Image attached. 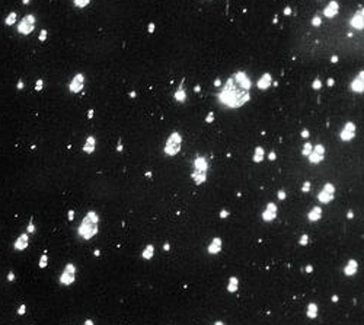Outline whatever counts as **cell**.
<instances>
[{
	"label": "cell",
	"instance_id": "3957f363",
	"mask_svg": "<svg viewBox=\"0 0 364 325\" xmlns=\"http://www.w3.org/2000/svg\"><path fill=\"white\" fill-rule=\"evenodd\" d=\"M181 145H182V137L179 133H172L169 136V139L166 140V145H165V153L168 156H175L178 155V152L181 150Z\"/></svg>",
	"mask_w": 364,
	"mask_h": 325
},
{
	"label": "cell",
	"instance_id": "836d02e7",
	"mask_svg": "<svg viewBox=\"0 0 364 325\" xmlns=\"http://www.w3.org/2000/svg\"><path fill=\"white\" fill-rule=\"evenodd\" d=\"M213 121H214V112L211 111V112H208V115L205 117V123L210 124V123H213Z\"/></svg>",
	"mask_w": 364,
	"mask_h": 325
},
{
	"label": "cell",
	"instance_id": "74e56055",
	"mask_svg": "<svg viewBox=\"0 0 364 325\" xmlns=\"http://www.w3.org/2000/svg\"><path fill=\"white\" fill-rule=\"evenodd\" d=\"M227 216H229V211L227 210H221L220 211V219H226Z\"/></svg>",
	"mask_w": 364,
	"mask_h": 325
},
{
	"label": "cell",
	"instance_id": "d590c367",
	"mask_svg": "<svg viewBox=\"0 0 364 325\" xmlns=\"http://www.w3.org/2000/svg\"><path fill=\"white\" fill-rule=\"evenodd\" d=\"M277 196H278V200H286V191L284 190H280L277 193Z\"/></svg>",
	"mask_w": 364,
	"mask_h": 325
},
{
	"label": "cell",
	"instance_id": "e0dca14e",
	"mask_svg": "<svg viewBox=\"0 0 364 325\" xmlns=\"http://www.w3.org/2000/svg\"><path fill=\"white\" fill-rule=\"evenodd\" d=\"M28 242H29V235H28V233H22V235L16 239V242H15V250L24 251L25 248L28 247Z\"/></svg>",
	"mask_w": 364,
	"mask_h": 325
},
{
	"label": "cell",
	"instance_id": "5bb4252c",
	"mask_svg": "<svg viewBox=\"0 0 364 325\" xmlns=\"http://www.w3.org/2000/svg\"><path fill=\"white\" fill-rule=\"evenodd\" d=\"M271 83H272V77H271V75H269V73H264V75L259 77V80L256 82V86H258V89L265 91V89H268V88L271 86Z\"/></svg>",
	"mask_w": 364,
	"mask_h": 325
},
{
	"label": "cell",
	"instance_id": "816d5d0a",
	"mask_svg": "<svg viewBox=\"0 0 364 325\" xmlns=\"http://www.w3.org/2000/svg\"><path fill=\"white\" fill-rule=\"evenodd\" d=\"M163 250H165V251H169V250H170L169 242H165V244H163Z\"/></svg>",
	"mask_w": 364,
	"mask_h": 325
},
{
	"label": "cell",
	"instance_id": "7bdbcfd3",
	"mask_svg": "<svg viewBox=\"0 0 364 325\" xmlns=\"http://www.w3.org/2000/svg\"><path fill=\"white\" fill-rule=\"evenodd\" d=\"M25 309H26V306H25V305H22V306H21L19 309H18V313H19V315H24V313H25Z\"/></svg>",
	"mask_w": 364,
	"mask_h": 325
},
{
	"label": "cell",
	"instance_id": "44dd1931",
	"mask_svg": "<svg viewBox=\"0 0 364 325\" xmlns=\"http://www.w3.org/2000/svg\"><path fill=\"white\" fill-rule=\"evenodd\" d=\"M173 98H175V101H178V102H185V101H187V93H185V91H184V80L181 82L178 91L173 93Z\"/></svg>",
	"mask_w": 364,
	"mask_h": 325
},
{
	"label": "cell",
	"instance_id": "8992f818",
	"mask_svg": "<svg viewBox=\"0 0 364 325\" xmlns=\"http://www.w3.org/2000/svg\"><path fill=\"white\" fill-rule=\"evenodd\" d=\"M34 28H35V18L32 15H26L21 21V24L18 25V31L24 35H28L34 31Z\"/></svg>",
	"mask_w": 364,
	"mask_h": 325
},
{
	"label": "cell",
	"instance_id": "11a10c76",
	"mask_svg": "<svg viewBox=\"0 0 364 325\" xmlns=\"http://www.w3.org/2000/svg\"><path fill=\"white\" fill-rule=\"evenodd\" d=\"M347 217H348V219H353V217H354V213H353V211H348V213H347Z\"/></svg>",
	"mask_w": 364,
	"mask_h": 325
},
{
	"label": "cell",
	"instance_id": "bcb514c9",
	"mask_svg": "<svg viewBox=\"0 0 364 325\" xmlns=\"http://www.w3.org/2000/svg\"><path fill=\"white\" fill-rule=\"evenodd\" d=\"M73 219H74V211H73V210H69V220L72 222Z\"/></svg>",
	"mask_w": 364,
	"mask_h": 325
},
{
	"label": "cell",
	"instance_id": "db71d44e",
	"mask_svg": "<svg viewBox=\"0 0 364 325\" xmlns=\"http://www.w3.org/2000/svg\"><path fill=\"white\" fill-rule=\"evenodd\" d=\"M284 15H291V9H290V7H286V9H284Z\"/></svg>",
	"mask_w": 364,
	"mask_h": 325
},
{
	"label": "cell",
	"instance_id": "ba28073f",
	"mask_svg": "<svg viewBox=\"0 0 364 325\" xmlns=\"http://www.w3.org/2000/svg\"><path fill=\"white\" fill-rule=\"evenodd\" d=\"M340 137L342 142H351L354 137H355V124L354 123H347L344 125V128L341 130Z\"/></svg>",
	"mask_w": 364,
	"mask_h": 325
},
{
	"label": "cell",
	"instance_id": "ee69618b",
	"mask_svg": "<svg viewBox=\"0 0 364 325\" xmlns=\"http://www.w3.org/2000/svg\"><path fill=\"white\" fill-rule=\"evenodd\" d=\"M334 83H335V82H334V79H332V77H329V79H328V82H326V85H328L329 88H331V86H334Z\"/></svg>",
	"mask_w": 364,
	"mask_h": 325
},
{
	"label": "cell",
	"instance_id": "52a82bcc",
	"mask_svg": "<svg viewBox=\"0 0 364 325\" xmlns=\"http://www.w3.org/2000/svg\"><path fill=\"white\" fill-rule=\"evenodd\" d=\"M307 157H309V162L310 163L317 165L319 162H322L325 159V146L323 145H316V146H313V149H312L310 155Z\"/></svg>",
	"mask_w": 364,
	"mask_h": 325
},
{
	"label": "cell",
	"instance_id": "680465c9",
	"mask_svg": "<svg viewBox=\"0 0 364 325\" xmlns=\"http://www.w3.org/2000/svg\"><path fill=\"white\" fill-rule=\"evenodd\" d=\"M194 91H195V92H201V86H200V85L194 86Z\"/></svg>",
	"mask_w": 364,
	"mask_h": 325
},
{
	"label": "cell",
	"instance_id": "f546056e",
	"mask_svg": "<svg viewBox=\"0 0 364 325\" xmlns=\"http://www.w3.org/2000/svg\"><path fill=\"white\" fill-rule=\"evenodd\" d=\"M15 21H16V13H10V15L7 16V19H6V24H7V25H13Z\"/></svg>",
	"mask_w": 364,
	"mask_h": 325
},
{
	"label": "cell",
	"instance_id": "f1b7e54d",
	"mask_svg": "<svg viewBox=\"0 0 364 325\" xmlns=\"http://www.w3.org/2000/svg\"><path fill=\"white\" fill-rule=\"evenodd\" d=\"M47 264H48V257L47 255H42L41 260H39V268H45Z\"/></svg>",
	"mask_w": 364,
	"mask_h": 325
},
{
	"label": "cell",
	"instance_id": "6125c7cd",
	"mask_svg": "<svg viewBox=\"0 0 364 325\" xmlns=\"http://www.w3.org/2000/svg\"><path fill=\"white\" fill-rule=\"evenodd\" d=\"M18 88H19V89H22V88H24V83H22V82H19V83H18Z\"/></svg>",
	"mask_w": 364,
	"mask_h": 325
},
{
	"label": "cell",
	"instance_id": "be15d7a7",
	"mask_svg": "<svg viewBox=\"0 0 364 325\" xmlns=\"http://www.w3.org/2000/svg\"><path fill=\"white\" fill-rule=\"evenodd\" d=\"M130 98H136V92H130Z\"/></svg>",
	"mask_w": 364,
	"mask_h": 325
},
{
	"label": "cell",
	"instance_id": "7c38bea8",
	"mask_svg": "<svg viewBox=\"0 0 364 325\" xmlns=\"http://www.w3.org/2000/svg\"><path fill=\"white\" fill-rule=\"evenodd\" d=\"M221 245H223V241H221V238H218V236L213 238L211 244H210V245L207 247V251H208V254H211V255H216V254H218V252L221 251Z\"/></svg>",
	"mask_w": 364,
	"mask_h": 325
},
{
	"label": "cell",
	"instance_id": "cb8c5ba5",
	"mask_svg": "<svg viewBox=\"0 0 364 325\" xmlns=\"http://www.w3.org/2000/svg\"><path fill=\"white\" fill-rule=\"evenodd\" d=\"M306 315H307V318H310V319H315L316 316H317V305L316 303H309L307 305V311H306Z\"/></svg>",
	"mask_w": 364,
	"mask_h": 325
},
{
	"label": "cell",
	"instance_id": "8d00e7d4",
	"mask_svg": "<svg viewBox=\"0 0 364 325\" xmlns=\"http://www.w3.org/2000/svg\"><path fill=\"white\" fill-rule=\"evenodd\" d=\"M34 232H35V225L31 222V223L28 225V232H26V233H34Z\"/></svg>",
	"mask_w": 364,
	"mask_h": 325
},
{
	"label": "cell",
	"instance_id": "d6a6232c",
	"mask_svg": "<svg viewBox=\"0 0 364 325\" xmlns=\"http://www.w3.org/2000/svg\"><path fill=\"white\" fill-rule=\"evenodd\" d=\"M302 191H303V193H309V191H310V181H306V182L303 184Z\"/></svg>",
	"mask_w": 364,
	"mask_h": 325
},
{
	"label": "cell",
	"instance_id": "94428289",
	"mask_svg": "<svg viewBox=\"0 0 364 325\" xmlns=\"http://www.w3.org/2000/svg\"><path fill=\"white\" fill-rule=\"evenodd\" d=\"M331 61H332V63H337V61H338V57H337V55H334V57L331 58Z\"/></svg>",
	"mask_w": 364,
	"mask_h": 325
},
{
	"label": "cell",
	"instance_id": "03108f58",
	"mask_svg": "<svg viewBox=\"0 0 364 325\" xmlns=\"http://www.w3.org/2000/svg\"><path fill=\"white\" fill-rule=\"evenodd\" d=\"M24 3H25V4H28V3H29V0H24Z\"/></svg>",
	"mask_w": 364,
	"mask_h": 325
},
{
	"label": "cell",
	"instance_id": "60d3db41",
	"mask_svg": "<svg viewBox=\"0 0 364 325\" xmlns=\"http://www.w3.org/2000/svg\"><path fill=\"white\" fill-rule=\"evenodd\" d=\"M268 159H269V160H275V159H277V155H275V152H271V153L268 155Z\"/></svg>",
	"mask_w": 364,
	"mask_h": 325
},
{
	"label": "cell",
	"instance_id": "ac0fdd59",
	"mask_svg": "<svg viewBox=\"0 0 364 325\" xmlns=\"http://www.w3.org/2000/svg\"><path fill=\"white\" fill-rule=\"evenodd\" d=\"M358 271V262L355 260H350L344 268V274L345 275H354Z\"/></svg>",
	"mask_w": 364,
	"mask_h": 325
},
{
	"label": "cell",
	"instance_id": "9f6ffc18",
	"mask_svg": "<svg viewBox=\"0 0 364 325\" xmlns=\"http://www.w3.org/2000/svg\"><path fill=\"white\" fill-rule=\"evenodd\" d=\"M220 85H221V80H220V79H216V80H214V86H220Z\"/></svg>",
	"mask_w": 364,
	"mask_h": 325
},
{
	"label": "cell",
	"instance_id": "91938a15",
	"mask_svg": "<svg viewBox=\"0 0 364 325\" xmlns=\"http://www.w3.org/2000/svg\"><path fill=\"white\" fill-rule=\"evenodd\" d=\"M93 255H95V257H99V255H101V251L95 250V251H93Z\"/></svg>",
	"mask_w": 364,
	"mask_h": 325
},
{
	"label": "cell",
	"instance_id": "8fae6325",
	"mask_svg": "<svg viewBox=\"0 0 364 325\" xmlns=\"http://www.w3.org/2000/svg\"><path fill=\"white\" fill-rule=\"evenodd\" d=\"M351 89H353L355 93H363V91H364V72H360V75L351 82Z\"/></svg>",
	"mask_w": 364,
	"mask_h": 325
},
{
	"label": "cell",
	"instance_id": "7402d4cb",
	"mask_svg": "<svg viewBox=\"0 0 364 325\" xmlns=\"http://www.w3.org/2000/svg\"><path fill=\"white\" fill-rule=\"evenodd\" d=\"M192 179H194V182L197 184V185H200V184L205 182V179H207V172L194 171V172H192Z\"/></svg>",
	"mask_w": 364,
	"mask_h": 325
},
{
	"label": "cell",
	"instance_id": "6da1fadb",
	"mask_svg": "<svg viewBox=\"0 0 364 325\" xmlns=\"http://www.w3.org/2000/svg\"><path fill=\"white\" fill-rule=\"evenodd\" d=\"M249 89H251L249 77L245 72L239 70L227 79L223 91L218 93V101L229 108H241L251 99Z\"/></svg>",
	"mask_w": 364,
	"mask_h": 325
},
{
	"label": "cell",
	"instance_id": "4316f807",
	"mask_svg": "<svg viewBox=\"0 0 364 325\" xmlns=\"http://www.w3.org/2000/svg\"><path fill=\"white\" fill-rule=\"evenodd\" d=\"M312 149H313L312 143H310V142H306L304 146H303V150H302V155H303V156H309L310 152H312Z\"/></svg>",
	"mask_w": 364,
	"mask_h": 325
},
{
	"label": "cell",
	"instance_id": "681fc988",
	"mask_svg": "<svg viewBox=\"0 0 364 325\" xmlns=\"http://www.w3.org/2000/svg\"><path fill=\"white\" fill-rule=\"evenodd\" d=\"M88 118H89V120L93 118V109H89V111H88Z\"/></svg>",
	"mask_w": 364,
	"mask_h": 325
},
{
	"label": "cell",
	"instance_id": "f35d334b",
	"mask_svg": "<svg viewBox=\"0 0 364 325\" xmlns=\"http://www.w3.org/2000/svg\"><path fill=\"white\" fill-rule=\"evenodd\" d=\"M47 38V31H41V34H39V41H44Z\"/></svg>",
	"mask_w": 364,
	"mask_h": 325
},
{
	"label": "cell",
	"instance_id": "5b68a950",
	"mask_svg": "<svg viewBox=\"0 0 364 325\" xmlns=\"http://www.w3.org/2000/svg\"><path fill=\"white\" fill-rule=\"evenodd\" d=\"M334 196H335V185H332L331 182H326L323 185V190L317 194V200H319V203L328 204L334 200Z\"/></svg>",
	"mask_w": 364,
	"mask_h": 325
},
{
	"label": "cell",
	"instance_id": "7a4b0ae2",
	"mask_svg": "<svg viewBox=\"0 0 364 325\" xmlns=\"http://www.w3.org/2000/svg\"><path fill=\"white\" fill-rule=\"evenodd\" d=\"M98 222H99V216H98L96 211H93V210L88 211V214L85 216L82 225L79 226V230H77L79 236H82L86 241L92 239L98 233Z\"/></svg>",
	"mask_w": 364,
	"mask_h": 325
},
{
	"label": "cell",
	"instance_id": "d6986e66",
	"mask_svg": "<svg viewBox=\"0 0 364 325\" xmlns=\"http://www.w3.org/2000/svg\"><path fill=\"white\" fill-rule=\"evenodd\" d=\"M95 147H96V140H95V137H93V136H89V137L86 139L85 146H83V152L90 155V153H93V152H95Z\"/></svg>",
	"mask_w": 364,
	"mask_h": 325
},
{
	"label": "cell",
	"instance_id": "1f68e13d",
	"mask_svg": "<svg viewBox=\"0 0 364 325\" xmlns=\"http://www.w3.org/2000/svg\"><path fill=\"white\" fill-rule=\"evenodd\" d=\"M312 88H313V89H316V91L322 88V82H320V80H319L317 77H316V79H315V82L312 83Z\"/></svg>",
	"mask_w": 364,
	"mask_h": 325
},
{
	"label": "cell",
	"instance_id": "4dcf8cb0",
	"mask_svg": "<svg viewBox=\"0 0 364 325\" xmlns=\"http://www.w3.org/2000/svg\"><path fill=\"white\" fill-rule=\"evenodd\" d=\"M89 1H90V0H74V4H76L77 7H85V6L89 4Z\"/></svg>",
	"mask_w": 364,
	"mask_h": 325
},
{
	"label": "cell",
	"instance_id": "277c9868",
	"mask_svg": "<svg viewBox=\"0 0 364 325\" xmlns=\"http://www.w3.org/2000/svg\"><path fill=\"white\" fill-rule=\"evenodd\" d=\"M74 280H76V267H74V264L69 262L60 275V283L64 286H70L74 283Z\"/></svg>",
	"mask_w": 364,
	"mask_h": 325
},
{
	"label": "cell",
	"instance_id": "f5cc1de1",
	"mask_svg": "<svg viewBox=\"0 0 364 325\" xmlns=\"http://www.w3.org/2000/svg\"><path fill=\"white\" fill-rule=\"evenodd\" d=\"M331 300H332V302H334V303H337V302H338V300H340V298H338V296H337V295H334V296H332V298H331Z\"/></svg>",
	"mask_w": 364,
	"mask_h": 325
},
{
	"label": "cell",
	"instance_id": "2e32d148",
	"mask_svg": "<svg viewBox=\"0 0 364 325\" xmlns=\"http://www.w3.org/2000/svg\"><path fill=\"white\" fill-rule=\"evenodd\" d=\"M350 24H351L353 28H355V29H363V26H364L363 25V10L355 12V15L351 18Z\"/></svg>",
	"mask_w": 364,
	"mask_h": 325
},
{
	"label": "cell",
	"instance_id": "ab89813d",
	"mask_svg": "<svg viewBox=\"0 0 364 325\" xmlns=\"http://www.w3.org/2000/svg\"><path fill=\"white\" fill-rule=\"evenodd\" d=\"M147 31H149V34H153V32H154V24H149Z\"/></svg>",
	"mask_w": 364,
	"mask_h": 325
},
{
	"label": "cell",
	"instance_id": "ffe728a7",
	"mask_svg": "<svg viewBox=\"0 0 364 325\" xmlns=\"http://www.w3.org/2000/svg\"><path fill=\"white\" fill-rule=\"evenodd\" d=\"M322 217V209L320 207H313L309 213H307V219H309V222H317L319 219Z\"/></svg>",
	"mask_w": 364,
	"mask_h": 325
},
{
	"label": "cell",
	"instance_id": "30bf717a",
	"mask_svg": "<svg viewBox=\"0 0 364 325\" xmlns=\"http://www.w3.org/2000/svg\"><path fill=\"white\" fill-rule=\"evenodd\" d=\"M83 85H85V76L82 75V73L76 75L74 77H73L72 83H70V92H73V93H79V92L83 89Z\"/></svg>",
	"mask_w": 364,
	"mask_h": 325
},
{
	"label": "cell",
	"instance_id": "7dc6e473",
	"mask_svg": "<svg viewBox=\"0 0 364 325\" xmlns=\"http://www.w3.org/2000/svg\"><path fill=\"white\" fill-rule=\"evenodd\" d=\"M304 271H306V273H312V271H313V267H312V265H306Z\"/></svg>",
	"mask_w": 364,
	"mask_h": 325
},
{
	"label": "cell",
	"instance_id": "e575fe53",
	"mask_svg": "<svg viewBox=\"0 0 364 325\" xmlns=\"http://www.w3.org/2000/svg\"><path fill=\"white\" fill-rule=\"evenodd\" d=\"M322 24V19H320V16H315L313 19H312V25L313 26H319Z\"/></svg>",
	"mask_w": 364,
	"mask_h": 325
},
{
	"label": "cell",
	"instance_id": "d4e9b609",
	"mask_svg": "<svg viewBox=\"0 0 364 325\" xmlns=\"http://www.w3.org/2000/svg\"><path fill=\"white\" fill-rule=\"evenodd\" d=\"M153 255H154V247H153L151 244L146 245V248L143 250V252H141L143 260H151V258H153Z\"/></svg>",
	"mask_w": 364,
	"mask_h": 325
},
{
	"label": "cell",
	"instance_id": "9c48e42d",
	"mask_svg": "<svg viewBox=\"0 0 364 325\" xmlns=\"http://www.w3.org/2000/svg\"><path fill=\"white\" fill-rule=\"evenodd\" d=\"M277 213H278V207L275 203H268L265 210L262 211V220L264 222H272L275 217H277Z\"/></svg>",
	"mask_w": 364,
	"mask_h": 325
},
{
	"label": "cell",
	"instance_id": "9a60e30c",
	"mask_svg": "<svg viewBox=\"0 0 364 325\" xmlns=\"http://www.w3.org/2000/svg\"><path fill=\"white\" fill-rule=\"evenodd\" d=\"M208 169V163H207V159L204 156H198L194 159V171H202V172H207Z\"/></svg>",
	"mask_w": 364,
	"mask_h": 325
},
{
	"label": "cell",
	"instance_id": "f907efd6",
	"mask_svg": "<svg viewBox=\"0 0 364 325\" xmlns=\"http://www.w3.org/2000/svg\"><path fill=\"white\" fill-rule=\"evenodd\" d=\"M117 150H118V152H122V142H121V140H118V146H117Z\"/></svg>",
	"mask_w": 364,
	"mask_h": 325
},
{
	"label": "cell",
	"instance_id": "484cf974",
	"mask_svg": "<svg viewBox=\"0 0 364 325\" xmlns=\"http://www.w3.org/2000/svg\"><path fill=\"white\" fill-rule=\"evenodd\" d=\"M264 155H265L264 149H262L261 146H258V147L255 149V152H253V157H252V160H253L255 163H259V162H262V159H264Z\"/></svg>",
	"mask_w": 364,
	"mask_h": 325
},
{
	"label": "cell",
	"instance_id": "603a6c76",
	"mask_svg": "<svg viewBox=\"0 0 364 325\" xmlns=\"http://www.w3.org/2000/svg\"><path fill=\"white\" fill-rule=\"evenodd\" d=\"M238 287H239V280H238V277L232 275V277L229 278V283H227V292L235 293V292L238 290Z\"/></svg>",
	"mask_w": 364,
	"mask_h": 325
},
{
	"label": "cell",
	"instance_id": "c3c4849f",
	"mask_svg": "<svg viewBox=\"0 0 364 325\" xmlns=\"http://www.w3.org/2000/svg\"><path fill=\"white\" fill-rule=\"evenodd\" d=\"M41 88H42V80H38V83H37V91H41Z\"/></svg>",
	"mask_w": 364,
	"mask_h": 325
},
{
	"label": "cell",
	"instance_id": "b9f144b4",
	"mask_svg": "<svg viewBox=\"0 0 364 325\" xmlns=\"http://www.w3.org/2000/svg\"><path fill=\"white\" fill-rule=\"evenodd\" d=\"M300 136H302V137H303V139H307V137H309V130H303V131H302V134H300Z\"/></svg>",
	"mask_w": 364,
	"mask_h": 325
},
{
	"label": "cell",
	"instance_id": "6f0895ef",
	"mask_svg": "<svg viewBox=\"0 0 364 325\" xmlns=\"http://www.w3.org/2000/svg\"><path fill=\"white\" fill-rule=\"evenodd\" d=\"M85 325H93V321H92V319H86V321H85Z\"/></svg>",
	"mask_w": 364,
	"mask_h": 325
},
{
	"label": "cell",
	"instance_id": "4fadbf2b",
	"mask_svg": "<svg viewBox=\"0 0 364 325\" xmlns=\"http://www.w3.org/2000/svg\"><path fill=\"white\" fill-rule=\"evenodd\" d=\"M338 10H340V4H338L335 0H332V1H329V4L325 7L323 15H325L326 18H334V16L338 13Z\"/></svg>",
	"mask_w": 364,
	"mask_h": 325
},
{
	"label": "cell",
	"instance_id": "e7e4bbea",
	"mask_svg": "<svg viewBox=\"0 0 364 325\" xmlns=\"http://www.w3.org/2000/svg\"><path fill=\"white\" fill-rule=\"evenodd\" d=\"M214 325H224V324H223L221 321H217V322H216V324H214Z\"/></svg>",
	"mask_w": 364,
	"mask_h": 325
},
{
	"label": "cell",
	"instance_id": "f6af8a7d",
	"mask_svg": "<svg viewBox=\"0 0 364 325\" xmlns=\"http://www.w3.org/2000/svg\"><path fill=\"white\" fill-rule=\"evenodd\" d=\"M13 278H15V274H13V271H10V273L7 274V280H9V281H13Z\"/></svg>",
	"mask_w": 364,
	"mask_h": 325
},
{
	"label": "cell",
	"instance_id": "83f0119b",
	"mask_svg": "<svg viewBox=\"0 0 364 325\" xmlns=\"http://www.w3.org/2000/svg\"><path fill=\"white\" fill-rule=\"evenodd\" d=\"M307 242H309V235H307V233H303V235L300 236V239H299V245L306 247V245H307Z\"/></svg>",
	"mask_w": 364,
	"mask_h": 325
}]
</instances>
